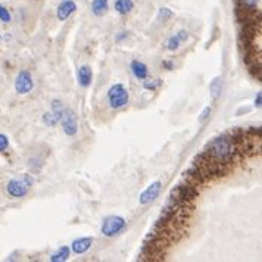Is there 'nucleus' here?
Returning <instances> with one entry per match:
<instances>
[{
  "label": "nucleus",
  "mask_w": 262,
  "mask_h": 262,
  "mask_svg": "<svg viewBox=\"0 0 262 262\" xmlns=\"http://www.w3.org/2000/svg\"><path fill=\"white\" fill-rule=\"evenodd\" d=\"M174 16V12L169 9V8H161L159 11H158V21L159 23H167L169 21L171 18Z\"/></svg>",
  "instance_id": "obj_20"
},
{
  "label": "nucleus",
  "mask_w": 262,
  "mask_h": 262,
  "mask_svg": "<svg viewBox=\"0 0 262 262\" xmlns=\"http://www.w3.org/2000/svg\"><path fill=\"white\" fill-rule=\"evenodd\" d=\"M211 114H212V107L211 106H205L203 107V111L201 112V115H199V122L203 124L205 121H208L209 117H211Z\"/></svg>",
  "instance_id": "obj_26"
},
{
  "label": "nucleus",
  "mask_w": 262,
  "mask_h": 262,
  "mask_svg": "<svg viewBox=\"0 0 262 262\" xmlns=\"http://www.w3.org/2000/svg\"><path fill=\"white\" fill-rule=\"evenodd\" d=\"M180 45H181V41L179 40V37L177 36H172L168 38L167 41V49L169 52H176V50H179Z\"/></svg>",
  "instance_id": "obj_23"
},
{
  "label": "nucleus",
  "mask_w": 262,
  "mask_h": 262,
  "mask_svg": "<svg viewBox=\"0 0 262 262\" xmlns=\"http://www.w3.org/2000/svg\"><path fill=\"white\" fill-rule=\"evenodd\" d=\"M109 0H93L92 2V12L95 16H103L107 11Z\"/></svg>",
  "instance_id": "obj_16"
},
{
  "label": "nucleus",
  "mask_w": 262,
  "mask_h": 262,
  "mask_svg": "<svg viewBox=\"0 0 262 262\" xmlns=\"http://www.w3.org/2000/svg\"><path fill=\"white\" fill-rule=\"evenodd\" d=\"M9 147V139L6 134H0V152H5Z\"/></svg>",
  "instance_id": "obj_27"
},
{
  "label": "nucleus",
  "mask_w": 262,
  "mask_h": 262,
  "mask_svg": "<svg viewBox=\"0 0 262 262\" xmlns=\"http://www.w3.org/2000/svg\"><path fill=\"white\" fill-rule=\"evenodd\" d=\"M253 105H255V107H259L262 106V93L261 92H258L256 93V96H255V102H253Z\"/></svg>",
  "instance_id": "obj_29"
},
{
  "label": "nucleus",
  "mask_w": 262,
  "mask_h": 262,
  "mask_svg": "<svg viewBox=\"0 0 262 262\" xmlns=\"http://www.w3.org/2000/svg\"><path fill=\"white\" fill-rule=\"evenodd\" d=\"M248 72H249L250 75H252L255 80L261 81V63H253V65H249V67H248Z\"/></svg>",
  "instance_id": "obj_22"
},
{
  "label": "nucleus",
  "mask_w": 262,
  "mask_h": 262,
  "mask_svg": "<svg viewBox=\"0 0 262 262\" xmlns=\"http://www.w3.org/2000/svg\"><path fill=\"white\" fill-rule=\"evenodd\" d=\"M168 196L176 201H180V202H194L199 196V187L193 186L186 180H181L169 190Z\"/></svg>",
  "instance_id": "obj_2"
},
{
  "label": "nucleus",
  "mask_w": 262,
  "mask_h": 262,
  "mask_svg": "<svg viewBox=\"0 0 262 262\" xmlns=\"http://www.w3.org/2000/svg\"><path fill=\"white\" fill-rule=\"evenodd\" d=\"M62 111H63V103H62V100H59V99H53V100H52V107H50V111L43 115V122H45L48 127H55V125L59 122Z\"/></svg>",
  "instance_id": "obj_9"
},
{
  "label": "nucleus",
  "mask_w": 262,
  "mask_h": 262,
  "mask_svg": "<svg viewBox=\"0 0 262 262\" xmlns=\"http://www.w3.org/2000/svg\"><path fill=\"white\" fill-rule=\"evenodd\" d=\"M77 11V3L74 0H62L56 9V16L60 23L67 21L72 13Z\"/></svg>",
  "instance_id": "obj_11"
},
{
  "label": "nucleus",
  "mask_w": 262,
  "mask_h": 262,
  "mask_svg": "<svg viewBox=\"0 0 262 262\" xmlns=\"http://www.w3.org/2000/svg\"><path fill=\"white\" fill-rule=\"evenodd\" d=\"M249 111H250L249 107H240V109H238V111H237V115H240V114H243V112L246 114V112H249Z\"/></svg>",
  "instance_id": "obj_32"
},
{
  "label": "nucleus",
  "mask_w": 262,
  "mask_h": 262,
  "mask_svg": "<svg viewBox=\"0 0 262 262\" xmlns=\"http://www.w3.org/2000/svg\"><path fill=\"white\" fill-rule=\"evenodd\" d=\"M33 183H34V180L30 176H25L24 179H12L6 184V191L13 199H21L28 194V190Z\"/></svg>",
  "instance_id": "obj_4"
},
{
  "label": "nucleus",
  "mask_w": 262,
  "mask_h": 262,
  "mask_svg": "<svg viewBox=\"0 0 262 262\" xmlns=\"http://www.w3.org/2000/svg\"><path fill=\"white\" fill-rule=\"evenodd\" d=\"M93 242H95V238L92 237V236H89V237L75 238L71 243V250L75 255H84L85 252L90 250Z\"/></svg>",
  "instance_id": "obj_12"
},
{
  "label": "nucleus",
  "mask_w": 262,
  "mask_h": 262,
  "mask_svg": "<svg viewBox=\"0 0 262 262\" xmlns=\"http://www.w3.org/2000/svg\"><path fill=\"white\" fill-rule=\"evenodd\" d=\"M181 176H183V180L189 181V183H191V184L196 186V187H202V186H205V184L211 180L205 172H203L201 168L193 165V164H191L187 169H184Z\"/></svg>",
  "instance_id": "obj_7"
},
{
  "label": "nucleus",
  "mask_w": 262,
  "mask_h": 262,
  "mask_svg": "<svg viewBox=\"0 0 262 262\" xmlns=\"http://www.w3.org/2000/svg\"><path fill=\"white\" fill-rule=\"evenodd\" d=\"M59 122L62 128H63V133L68 137H72V136H75L78 133V118H77V114L72 109H65L63 107Z\"/></svg>",
  "instance_id": "obj_6"
},
{
  "label": "nucleus",
  "mask_w": 262,
  "mask_h": 262,
  "mask_svg": "<svg viewBox=\"0 0 262 262\" xmlns=\"http://www.w3.org/2000/svg\"><path fill=\"white\" fill-rule=\"evenodd\" d=\"M127 226V221L124 216H119V215H111L103 220L102 223V234L105 237H115L118 236L121 231H124V228Z\"/></svg>",
  "instance_id": "obj_5"
},
{
  "label": "nucleus",
  "mask_w": 262,
  "mask_h": 262,
  "mask_svg": "<svg viewBox=\"0 0 262 262\" xmlns=\"http://www.w3.org/2000/svg\"><path fill=\"white\" fill-rule=\"evenodd\" d=\"M205 152L211 156L215 162L223 164L226 167H230L231 164H234V161L238 158L236 143L231 140V137L228 136L227 131L216 136L215 139H212L206 144Z\"/></svg>",
  "instance_id": "obj_1"
},
{
  "label": "nucleus",
  "mask_w": 262,
  "mask_h": 262,
  "mask_svg": "<svg viewBox=\"0 0 262 262\" xmlns=\"http://www.w3.org/2000/svg\"><path fill=\"white\" fill-rule=\"evenodd\" d=\"M77 81L81 87H89L93 83V70L89 65H81L77 70Z\"/></svg>",
  "instance_id": "obj_13"
},
{
  "label": "nucleus",
  "mask_w": 262,
  "mask_h": 262,
  "mask_svg": "<svg viewBox=\"0 0 262 262\" xmlns=\"http://www.w3.org/2000/svg\"><path fill=\"white\" fill-rule=\"evenodd\" d=\"M11 19H12V16H11L9 11L5 6L0 5V21L2 23H11Z\"/></svg>",
  "instance_id": "obj_25"
},
{
  "label": "nucleus",
  "mask_w": 262,
  "mask_h": 262,
  "mask_svg": "<svg viewBox=\"0 0 262 262\" xmlns=\"http://www.w3.org/2000/svg\"><path fill=\"white\" fill-rule=\"evenodd\" d=\"M246 130V136L252 137V139H261V127H248Z\"/></svg>",
  "instance_id": "obj_24"
},
{
  "label": "nucleus",
  "mask_w": 262,
  "mask_h": 262,
  "mask_svg": "<svg viewBox=\"0 0 262 262\" xmlns=\"http://www.w3.org/2000/svg\"><path fill=\"white\" fill-rule=\"evenodd\" d=\"M133 9H134L133 0H117L115 2V11L119 15H128Z\"/></svg>",
  "instance_id": "obj_17"
},
{
  "label": "nucleus",
  "mask_w": 262,
  "mask_h": 262,
  "mask_svg": "<svg viewBox=\"0 0 262 262\" xmlns=\"http://www.w3.org/2000/svg\"><path fill=\"white\" fill-rule=\"evenodd\" d=\"M130 70L133 72V75L137 80H140V81H143V80H146L149 77V68H147V65L144 62H142V60H133L130 63Z\"/></svg>",
  "instance_id": "obj_14"
},
{
  "label": "nucleus",
  "mask_w": 262,
  "mask_h": 262,
  "mask_svg": "<svg viewBox=\"0 0 262 262\" xmlns=\"http://www.w3.org/2000/svg\"><path fill=\"white\" fill-rule=\"evenodd\" d=\"M2 40H3V37H2V34H0V43H2Z\"/></svg>",
  "instance_id": "obj_33"
},
{
  "label": "nucleus",
  "mask_w": 262,
  "mask_h": 262,
  "mask_svg": "<svg viewBox=\"0 0 262 262\" xmlns=\"http://www.w3.org/2000/svg\"><path fill=\"white\" fill-rule=\"evenodd\" d=\"M221 87H223V83H221V77H215L214 80L209 84V93H211V97L212 100H218L220 96H221Z\"/></svg>",
  "instance_id": "obj_19"
},
{
  "label": "nucleus",
  "mask_w": 262,
  "mask_h": 262,
  "mask_svg": "<svg viewBox=\"0 0 262 262\" xmlns=\"http://www.w3.org/2000/svg\"><path fill=\"white\" fill-rule=\"evenodd\" d=\"M33 89H34V81H33L31 74L27 70L18 72L15 78V92L18 95H28Z\"/></svg>",
  "instance_id": "obj_8"
},
{
  "label": "nucleus",
  "mask_w": 262,
  "mask_h": 262,
  "mask_svg": "<svg viewBox=\"0 0 262 262\" xmlns=\"http://www.w3.org/2000/svg\"><path fill=\"white\" fill-rule=\"evenodd\" d=\"M161 189H162V183H161L159 180L150 183V184L140 193V196H139V203L144 206V205H149L150 202H154L155 199H158V196H159V193H161Z\"/></svg>",
  "instance_id": "obj_10"
},
{
  "label": "nucleus",
  "mask_w": 262,
  "mask_h": 262,
  "mask_svg": "<svg viewBox=\"0 0 262 262\" xmlns=\"http://www.w3.org/2000/svg\"><path fill=\"white\" fill-rule=\"evenodd\" d=\"M143 87L146 90H150V92H154V90H158L161 85H162V80L161 78H156V80H143Z\"/></svg>",
  "instance_id": "obj_21"
},
{
  "label": "nucleus",
  "mask_w": 262,
  "mask_h": 262,
  "mask_svg": "<svg viewBox=\"0 0 262 262\" xmlns=\"http://www.w3.org/2000/svg\"><path fill=\"white\" fill-rule=\"evenodd\" d=\"M176 36L179 37V40L181 43H184V41H187L189 38H190V34H189V31H186V30H180L179 33L176 34Z\"/></svg>",
  "instance_id": "obj_28"
},
{
  "label": "nucleus",
  "mask_w": 262,
  "mask_h": 262,
  "mask_svg": "<svg viewBox=\"0 0 262 262\" xmlns=\"http://www.w3.org/2000/svg\"><path fill=\"white\" fill-rule=\"evenodd\" d=\"M127 37H128V33L122 31V33H119L118 36L115 37V40H117V41H122V40H124V38H127Z\"/></svg>",
  "instance_id": "obj_31"
},
{
  "label": "nucleus",
  "mask_w": 262,
  "mask_h": 262,
  "mask_svg": "<svg viewBox=\"0 0 262 262\" xmlns=\"http://www.w3.org/2000/svg\"><path fill=\"white\" fill-rule=\"evenodd\" d=\"M71 255V248L70 246H60L55 253L50 255L49 261L50 262H67Z\"/></svg>",
  "instance_id": "obj_15"
},
{
  "label": "nucleus",
  "mask_w": 262,
  "mask_h": 262,
  "mask_svg": "<svg viewBox=\"0 0 262 262\" xmlns=\"http://www.w3.org/2000/svg\"><path fill=\"white\" fill-rule=\"evenodd\" d=\"M162 67H164L167 71H172V70H174V62H172V60H164V62H162Z\"/></svg>",
  "instance_id": "obj_30"
},
{
  "label": "nucleus",
  "mask_w": 262,
  "mask_h": 262,
  "mask_svg": "<svg viewBox=\"0 0 262 262\" xmlns=\"http://www.w3.org/2000/svg\"><path fill=\"white\" fill-rule=\"evenodd\" d=\"M259 3L261 0H237V9L243 11H259Z\"/></svg>",
  "instance_id": "obj_18"
},
{
  "label": "nucleus",
  "mask_w": 262,
  "mask_h": 262,
  "mask_svg": "<svg viewBox=\"0 0 262 262\" xmlns=\"http://www.w3.org/2000/svg\"><path fill=\"white\" fill-rule=\"evenodd\" d=\"M128 100H130V95H128V90L125 89L124 84H114L107 90V102H109V106L112 109H121V107L127 106Z\"/></svg>",
  "instance_id": "obj_3"
}]
</instances>
